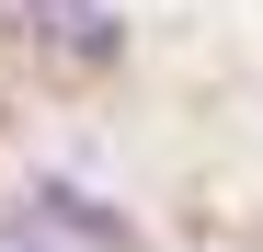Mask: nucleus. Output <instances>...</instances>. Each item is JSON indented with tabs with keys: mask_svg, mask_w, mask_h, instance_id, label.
<instances>
[{
	"mask_svg": "<svg viewBox=\"0 0 263 252\" xmlns=\"http://www.w3.org/2000/svg\"><path fill=\"white\" fill-rule=\"evenodd\" d=\"M12 195H23L34 218L58 229V241H80V252H149V229L126 218V206H115L103 184H80V172H23Z\"/></svg>",
	"mask_w": 263,
	"mask_h": 252,
	"instance_id": "f257e3e1",
	"label": "nucleus"
},
{
	"mask_svg": "<svg viewBox=\"0 0 263 252\" xmlns=\"http://www.w3.org/2000/svg\"><path fill=\"white\" fill-rule=\"evenodd\" d=\"M0 252H80V241H58V229H46V218L12 195V206H0Z\"/></svg>",
	"mask_w": 263,
	"mask_h": 252,
	"instance_id": "7ed1b4c3",
	"label": "nucleus"
},
{
	"mask_svg": "<svg viewBox=\"0 0 263 252\" xmlns=\"http://www.w3.org/2000/svg\"><path fill=\"white\" fill-rule=\"evenodd\" d=\"M23 23L46 34V58H69V69H115L126 58V12L115 0H23Z\"/></svg>",
	"mask_w": 263,
	"mask_h": 252,
	"instance_id": "f03ea898",
	"label": "nucleus"
}]
</instances>
